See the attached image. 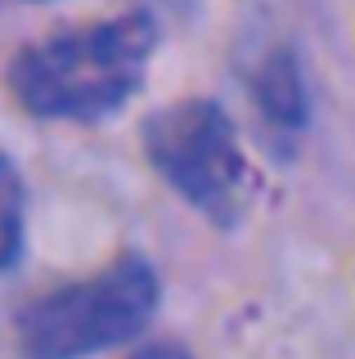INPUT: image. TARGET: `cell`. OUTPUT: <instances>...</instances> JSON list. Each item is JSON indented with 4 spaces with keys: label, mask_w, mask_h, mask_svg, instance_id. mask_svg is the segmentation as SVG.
Instances as JSON below:
<instances>
[{
    "label": "cell",
    "mask_w": 355,
    "mask_h": 359,
    "mask_svg": "<svg viewBox=\"0 0 355 359\" xmlns=\"http://www.w3.org/2000/svg\"><path fill=\"white\" fill-rule=\"evenodd\" d=\"M18 252H23V180L0 153V269L14 265Z\"/></svg>",
    "instance_id": "cell-5"
},
{
    "label": "cell",
    "mask_w": 355,
    "mask_h": 359,
    "mask_svg": "<svg viewBox=\"0 0 355 359\" xmlns=\"http://www.w3.org/2000/svg\"><path fill=\"white\" fill-rule=\"evenodd\" d=\"M130 359H194V355L175 341H153V346H144V351H135Z\"/></svg>",
    "instance_id": "cell-6"
},
{
    "label": "cell",
    "mask_w": 355,
    "mask_h": 359,
    "mask_svg": "<svg viewBox=\"0 0 355 359\" xmlns=\"http://www.w3.org/2000/svg\"><path fill=\"white\" fill-rule=\"evenodd\" d=\"M257 104L270 121L279 126H302L306 121V86L297 72V54L293 50H274L257 72Z\"/></svg>",
    "instance_id": "cell-4"
},
{
    "label": "cell",
    "mask_w": 355,
    "mask_h": 359,
    "mask_svg": "<svg viewBox=\"0 0 355 359\" xmlns=\"http://www.w3.org/2000/svg\"><path fill=\"white\" fill-rule=\"evenodd\" d=\"M144 157L166 184L212 220L239 216L248 198V162L234 121L212 99H180L144 121Z\"/></svg>",
    "instance_id": "cell-3"
},
{
    "label": "cell",
    "mask_w": 355,
    "mask_h": 359,
    "mask_svg": "<svg viewBox=\"0 0 355 359\" xmlns=\"http://www.w3.org/2000/svg\"><path fill=\"white\" fill-rule=\"evenodd\" d=\"M158 27L149 14H121L68 27L27 45L9 63V95L32 117L95 121L117 112L144 81Z\"/></svg>",
    "instance_id": "cell-1"
},
{
    "label": "cell",
    "mask_w": 355,
    "mask_h": 359,
    "mask_svg": "<svg viewBox=\"0 0 355 359\" xmlns=\"http://www.w3.org/2000/svg\"><path fill=\"white\" fill-rule=\"evenodd\" d=\"M158 269L144 256H121L108 269L63 283L18 310L23 359H91L130 341L158 314Z\"/></svg>",
    "instance_id": "cell-2"
}]
</instances>
